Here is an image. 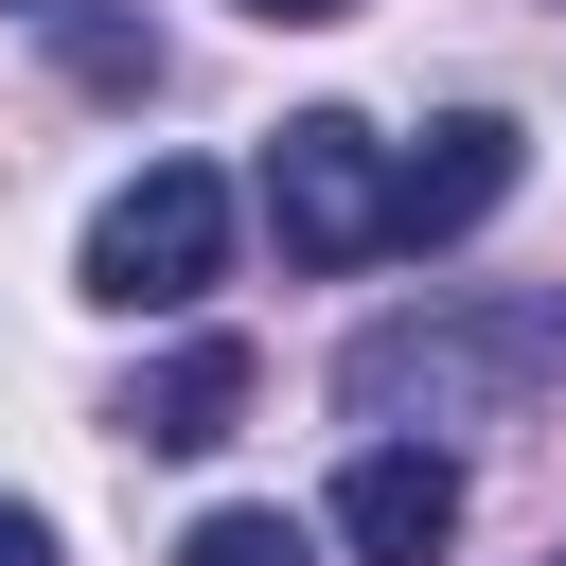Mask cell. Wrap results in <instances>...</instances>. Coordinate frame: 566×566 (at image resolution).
Wrapping results in <instances>:
<instances>
[{
    "mask_svg": "<svg viewBox=\"0 0 566 566\" xmlns=\"http://www.w3.org/2000/svg\"><path fill=\"white\" fill-rule=\"evenodd\" d=\"M531 389H566V283H478V301H407L336 354V407L371 442H442V424H513Z\"/></svg>",
    "mask_w": 566,
    "mask_h": 566,
    "instance_id": "1",
    "label": "cell"
},
{
    "mask_svg": "<svg viewBox=\"0 0 566 566\" xmlns=\"http://www.w3.org/2000/svg\"><path fill=\"white\" fill-rule=\"evenodd\" d=\"M230 265V177L212 159H142L106 212H88V301L106 318H195Z\"/></svg>",
    "mask_w": 566,
    "mask_h": 566,
    "instance_id": "2",
    "label": "cell"
},
{
    "mask_svg": "<svg viewBox=\"0 0 566 566\" xmlns=\"http://www.w3.org/2000/svg\"><path fill=\"white\" fill-rule=\"evenodd\" d=\"M265 230H283V265H371L389 248V142L354 106H301L265 142Z\"/></svg>",
    "mask_w": 566,
    "mask_h": 566,
    "instance_id": "3",
    "label": "cell"
},
{
    "mask_svg": "<svg viewBox=\"0 0 566 566\" xmlns=\"http://www.w3.org/2000/svg\"><path fill=\"white\" fill-rule=\"evenodd\" d=\"M336 548H354V566H442V548H460V442H354Z\"/></svg>",
    "mask_w": 566,
    "mask_h": 566,
    "instance_id": "4",
    "label": "cell"
},
{
    "mask_svg": "<svg viewBox=\"0 0 566 566\" xmlns=\"http://www.w3.org/2000/svg\"><path fill=\"white\" fill-rule=\"evenodd\" d=\"M495 195H513V124H495V106H442V124L389 159V248H460Z\"/></svg>",
    "mask_w": 566,
    "mask_h": 566,
    "instance_id": "5",
    "label": "cell"
},
{
    "mask_svg": "<svg viewBox=\"0 0 566 566\" xmlns=\"http://www.w3.org/2000/svg\"><path fill=\"white\" fill-rule=\"evenodd\" d=\"M106 424H124V442H159V460L230 442V424H248V336H177V354H159V371H142Z\"/></svg>",
    "mask_w": 566,
    "mask_h": 566,
    "instance_id": "6",
    "label": "cell"
},
{
    "mask_svg": "<svg viewBox=\"0 0 566 566\" xmlns=\"http://www.w3.org/2000/svg\"><path fill=\"white\" fill-rule=\"evenodd\" d=\"M177 566H318V531H301V513H265V495H230V513H195V531H177Z\"/></svg>",
    "mask_w": 566,
    "mask_h": 566,
    "instance_id": "7",
    "label": "cell"
},
{
    "mask_svg": "<svg viewBox=\"0 0 566 566\" xmlns=\"http://www.w3.org/2000/svg\"><path fill=\"white\" fill-rule=\"evenodd\" d=\"M53 53H71L88 88H159V35H142V18H106V0H53Z\"/></svg>",
    "mask_w": 566,
    "mask_h": 566,
    "instance_id": "8",
    "label": "cell"
},
{
    "mask_svg": "<svg viewBox=\"0 0 566 566\" xmlns=\"http://www.w3.org/2000/svg\"><path fill=\"white\" fill-rule=\"evenodd\" d=\"M0 566H71V548H53V513H35V495H0Z\"/></svg>",
    "mask_w": 566,
    "mask_h": 566,
    "instance_id": "9",
    "label": "cell"
},
{
    "mask_svg": "<svg viewBox=\"0 0 566 566\" xmlns=\"http://www.w3.org/2000/svg\"><path fill=\"white\" fill-rule=\"evenodd\" d=\"M248 18H354V0H248Z\"/></svg>",
    "mask_w": 566,
    "mask_h": 566,
    "instance_id": "10",
    "label": "cell"
},
{
    "mask_svg": "<svg viewBox=\"0 0 566 566\" xmlns=\"http://www.w3.org/2000/svg\"><path fill=\"white\" fill-rule=\"evenodd\" d=\"M18 18H53V0H18Z\"/></svg>",
    "mask_w": 566,
    "mask_h": 566,
    "instance_id": "11",
    "label": "cell"
},
{
    "mask_svg": "<svg viewBox=\"0 0 566 566\" xmlns=\"http://www.w3.org/2000/svg\"><path fill=\"white\" fill-rule=\"evenodd\" d=\"M548 566H566V548H548Z\"/></svg>",
    "mask_w": 566,
    "mask_h": 566,
    "instance_id": "12",
    "label": "cell"
}]
</instances>
